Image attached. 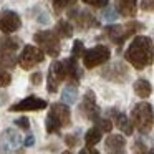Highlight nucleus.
Instances as JSON below:
<instances>
[{"instance_id":"obj_24","label":"nucleus","mask_w":154,"mask_h":154,"mask_svg":"<svg viewBox=\"0 0 154 154\" xmlns=\"http://www.w3.org/2000/svg\"><path fill=\"white\" fill-rule=\"evenodd\" d=\"M73 4H75V0H53V8H55V12H61Z\"/></svg>"},{"instance_id":"obj_11","label":"nucleus","mask_w":154,"mask_h":154,"mask_svg":"<svg viewBox=\"0 0 154 154\" xmlns=\"http://www.w3.org/2000/svg\"><path fill=\"white\" fill-rule=\"evenodd\" d=\"M81 113L91 121H98L100 119V108L96 104V98H94V93L91 90L86 91L83 98V103H81Z\"/></svg>"},{"instance_id":"obj_2","label":"nucleus","mask_w":154,"mask_h":154,"mask_svg":"<svg viewBox=\"0 0 154 154\" xmlns=\"http://www.w3.org/2000/svg\"><path fill=\"white\" fill-rule=\"evenodd\" d=\"M71 123V113L70 108L66 104L61 103H53L50 106V111H48L47 121H45V128H47V133H58L61 128L70 126Z\"/></svg>"},{"instance_id":"obj_36","label":"nucleus","mask_w":154,"mask_h":154,"mask_svg":"<svg viewBox=\"0 0 154 154\" xmlns=\"http://www.w3.org/2000/svg\"><path fill=\"white\" fill-rule=\"evenodd\" d=\"M33 144H35V137L32 136V134H30V136H27V137H25V141H23V146L30 147V146H33Z\"/></svg>"},{"instance_id":"obj_25","label":"nucleus","mask_w":154,"mask_h":154,"mask_svg":"<svg viewBox=\"0 0 154 154\" xmlns=\"http://www.w3.org/2000/svg\"><path fill=\"white\" fill-rule=\"evenodd\" d=\"M18 48V42L15 38H5V42L2 43L0 50H10V51H15Z\"/></svg>"},{"instance_id":"obj_9","label":"nucleus","mask_w":154,"mask_h":154,"mask_svg":"<svg viewBox=\"0 0 154 154\" xmlns=\"http://www.w3.org/2000/svg\"><path fill=\"white\" fill-rule=\"evenodd\" d=\"M68 78V70H66V63L65 61H53L48 70V91L50 93H57L58 91V85L63 80Z\"/></svg>"},{"instance_id":"obj_30","label":"nucleus","mask_w":154,"mask_h":154,"mask_svg":"<svg viewBox=\"0 0 154 154\" xmlns=\"http://www.w3.org/2000/svg\"><path fill=\"white\" fill-rule=\"evenodd\" d=\"M15 124H17L18 128H22V129H28V128H30V121H28V118H25V116L15 119Z\"/></svg>"},{"instance_id":"obj_16","label":"nucleus","mask_w":154,"mask_h":154,"mask_svg":"<svg viewBox=\"0 0 154 154\" xmlns=\"http://www.w3.org/2000/svg\"><path fill=\"white\" fill-rule=\"evenodd\" d=\"M113 114H114V123H116V126L119 128L126 136H131V134H133V128H134L133 121L128 119L126 114L118 113V111H113Z\"/></svg>"},{"instance_id":"obj_21","label":"nucleus","mask_w":154,"mask_h":154,"mask_svg":"<svg viewBox=\"0 0 154 154\" xmlns=\"http://www.w3.org/2000/svg\"><path fill=\"white\" fill-rule=\"evenodd\" d=\"M65 63H66V70H68V78L78 81V78L81 76V73H80V70H78L76 58H75V57H70L68 60H65Z\"/></svg>"},{"instance_id":"obj_15","label":"nucleus","mask_w":154,"mask_h":154,"mask_svg":"<svg viewBox=\"0 0 154 154\" xmlns=\"http://www.w3.org/2000/svg\"><path fill=\"white\" fill-rule=\"evenodd\" d=\"M137 8V0H116V10L124 17H134Z\"/></svg>"},{"instance_id":"obj_34","label":"nucleus","mask_w":154,"mask_h":154,"mask_svg":"<svg viewBox=\"0 0 154 154\" xmlns=\"http://www.w3.org/2000/svg\"><path fill=\"white\" fill-rule=\"evenodd\" d=\"M30 81H32L33 85H40V83H42V73H33V75L30 76Z\"/></svg>"},{"instance_id":"obj_38","label":"nucleus","mask_w":154,"mask_h":154,"mask_svg":"<svg viewBox=\"0 0 154 154\" xmlns=\"http://www.w3.org/2000/svg\"><path fill=\"white\" fill-rule=\"evenodd\" d=\"M61 154H70V152H68V151H65V152H61Z\"/></svg>"},{"instance_id":"obj_22","label":"nucleus","mask_w":154,"mask_h":154,"mask_svg":"<svg viewBox=\"0 0 154 154\" xmlns=\"http://www.w3.org/2000/svg\"><path fill=\"white\" fill-rule=\"evenodd\" d=\"M57 33L61 38H71V35H73V25L68 23L66 20H60L57 23Z\"/></svg>"},{"instance_id":"obj_28","label":"nucleus","mask_w":154,"mask_h":154,"mask_svg":"<svg viewBox=\"0 0 154 154\" xmlns=\"http://www.w3.org/2000/svg\"><path fill=\"white\" fill-rule=\"evenodd\" d=\"M98 128H100L101 131H104V133H109L111 129H113V123H111L109 119H98Z\"/></svg>"},{"instance_id":"obj_3","label":"nucleus","mask_w":154,"mask_h":154,"mask_svg":"<svg viewBox=\"0 0 154 154\" xmlns=\"http://www.w3.org/2000/svg\"><path fill=\"white\" fill-rule=\"evenodd\" d=\"M131 121L143 134L149 133L154 124V111L149 103H137L131 111Z\"/></svg>"},{"instance_id":"obj_5","label":"nucleus","mask_w":154,"mask_h":154,"mask_svg":"<svg viewBox=\"0 0 154 154\" xmlns=\"http://www.w3.org/2000/svg\"><path fill=\"white\" fill-rule=\"evenodd\" d=\"M22 152V136L18 131L5 129L0 136V154H20Z\"/></svg>"},{"instance_id":"obj_13","label":"nucleus","mask_w":154,"mask_h":154,"mask_svg":"<svg viewBox=\"0 0 154 154\" xmlns=\"http://www.w3.org/2000/svg\"><path fill=\"white\" fill-rule=\"evenodd\" d=\"M108 154H124L126 152V139L121 134H109L104 143Z\"/></svg>"},{"instance_id":"obj_14","label":"nucleus","mask_w":154,"mask_h":154,"mask_svg":"<svg viewBox=\"0 0 154 154\" xmlns=\"http://www.w3.org/2000/svg\"><path fill=\"white\" fill-rule=\"evenodd\" d=\"M103 75L108 78V80H113V81H123L124 78L128 76L126 70L123 68L121 63H114V65H111V66L104 68Z\"/></svg>"},{"instance_id":"obj_10","label":"nucleus","mask_w":154,"mask_h":154,"mask_svg":"<svg viewBox=\"0 0 154 154\" xmlns=\"http://www.w3.org/2000/svg\"><path fill=\"white\" fill-rule=\"evenodd\" d=\"M48 106V103L42 98H37V96H28L25 100L18 101V103L12 104L10 106V111L15 113V111H40V109H45Z\"/></svg>"},{"instance_id":"obj_35","label":"nucleus","mask_w":154,"mask_h":154,"mask_svg":"<svg viewBox=\"0 0 154 154\" xmlns=\"http://www.w3.org/2000/svg\"><path fill=\"white\" fill-rule=\"evenodd\" d=\"M78 154H100V152H98L96 149H93V147L86 146V147H85V149H81V151H80V152H78Z\"/></svg>"},{"instance_id":"obj_29","label":"nucleus","mask_w":154,"mask_h":154,"mask_svg":"<svg viewBox=\"0 0 154 154\" xmlns=\"http://www.w3.org/2000/svg\"><path fill=\"white\" fill-rule=\"evenodd\" d=\"M83 2H85V4H88V5H91V7L101 8V7H106L109 0H83Z\"/></svg>"},{"instance_id":"obj_37","label":"nucleus","mask_w":154,"mask_h":154,"mask_svg":"<svg viewBox=\"0 0 154 154\" xmlns=\"http://www.w3.org/2000/svg\"><path fill=\"white\" fill-rule=\"evenodd\" d=\"M147 154H154V149H149V151H147Z\"/></svg>"},{"instance_id":"obj_18","label":"nucleus","mask_w":154,"mask_h":154,"mask_svg":"<svg viewBox=\"0 0 154 154\" xmlns=\"http://www.w3.org/2000/svg\"><path fill=\"white\" fill-rule=\"evenodd\" d=\"M76 96H78V90L75 85H68V86L63 88L61 91V101L65 104H73L76 101Z\"/></svg>"},{"instance_id":"obj_17","label":"nucleus","mask_w":154,"mask_h":154,"mask_svg":"<svg viewBox=\"0 0 154 154\" xmlns=\"http://www.w3.org/2000/svg\"><path fill=\"white\" fill-rule=\"evenodd\" d=\"M134 93L139 98H147L152 93V86H151V83L147 80H143V78H141V80L134 81Z\"/></svg>"},{"instance_id":"obj_23","label":"nucleus","mask_w":154,"mask_h":154,"mask_svg":"<svg viewBox=\"0 0 154 154\" xmlns=\"http://www.w3.org/2000/svg\"><path fill=\"white\" fill-rule=\"evenodd\" d=\"M81 25H91V27H96V20L93 18V15L88 14V12H81V15L78 17Z\"/></svg>"},{"instance_id":"obj_19","label":"nucleus","mask_w":154,"mask_h":154,"mask_svg":"<svg viewBox=\"0 0 154 154\" xmlns=\"http://www.w3.org/2000/svg\"><path fill=\"white\" fill-rule=\"evenodd\" d=\"M101 133H103V131H101L98 126H94V128H91V129H88V131H86V134H85V141H86V146L93 147L94 144L100 143V141H101Z\"/></svg>"},{"instance_id":"obj_27","label":"nucleus","mask_w":154,"mask_h":154,"mask_svg":"<svg viewBox=\"0 0 154 154\" xmlns=\"http://www.w3.org/2000/svg\"><path fill=\"white\" fill-rule=\"evenodd\" d=\"M85 53V47H83V42H80V40H76L73 43V48H71V57H75V58H78V57H81V55Z\"/></svg>"},{"instance_id":"obj_26","label":"nucleus","mask_w":154,"mask_h":154,"mask_svg":"<svg viewBox=\"0 0 154 154\" xmlns=\"http://www.w3.org/2000/svg\"><path fill=\"white\" fill-rule=\"evenodd\" d=\"M10 81H12L10 73L5 70V66H0V86H8Z\"/></svg>"},{"instance_id":"obj_1","label":"nucleus","mask_w":154,"mask_h":154,"mask_svg":"<svg viewBox=\"0 0 154 154\" xmlns=\"http://www.w3.org/2000/svg\"><path fill=\"white\" fill-rule=\"evenodd\" d=\"M152 42L149 37L139 35L136 37L126 50V60L136 70H143L152 63Z\"/></svg>"},{"instance_id":"obj_31","label":"nucleus","mask_w":154,"mask_h":154,"mask_svg":"<svg viewBox=\"0 0 154 154\" xmlns=\"http://www.w3.org/2000/svg\"><path fill=\"white\" fill-rule=\"evenodd\" d=\"M116 12H118V10H114V8H109V10H106V12H104V15H103L104 20H109V22L116 20L118 15H119V14H116Z\"/></svg>"},{"instance_id":"obj_12","label":"nucleus","mask_w":154,"mask_h":154,"mask_svg":"<svg viewBox=\"0 0 154 154\" xmlns=\"http://www.w3.org/2000/svg\"><path fill=\"white\" fill-rule=\"evenodd\" d=\"M20 25H22V20L18 17V14H15V12L7 10L0 15V30L4 33H14L20 28Z\"/></svg>"},{"instance_id":"obj_6","label":"nucleus","mask_w":154,"mask_h":154,"mask_svg":"<svg viewBox=\"0 0 154 154\" xmlns=\"http://www.w3.org/2000/svg\"><path fill=\"white\" fill-rule=\"evenodd\" d=\"M109 57H111L109 48L104 47V45H98V47H93V48H90V50H85L83 65L88 70H91V68L98 66V65L106 63V61L109 60Z\"/></svg>"},{"instance_id":"obj_33","label":"nucleus","mask_w":154,"mask_h":154,"mask_svg":"<svg viewBox=\"0 0 154 154\" xmlns=\"http://www.w3.org/2000/svg\"><path fill=\"white\" fill-rule=\"evenodd\" d=\"M65 143H66L70 147H73V146H76V144H78V137L73 136V134H68V136L65 137Z\"/></svg>"},{"instance_id":"obj_20","label":"nucleus","mask_w":154,"mask_h":154,"mask_svg":"<svg viewBox=\"0 0 154 154\" xmlns=\"http://www.w3.org/2000/svg\"><path fill=\"white\" fill-rule=\"evenodd\" d=\"M0 63L7 68H14L17 63V57H15V51L10 50H0Z\"/></svg>"},{"instance_id":"obj_39","label":"nucleus","mask_w":154,"mask_h":154,"mask_svg":"<svg viewBox=\"0 0 154 154\" xmlns=\"http://www.w3.org/2000/svg\"><path fill=\"white\" fill-rule=\"evenodd\" d=\"M0 66H4V65H2V63H0Z\"/></svg>"},{"instance_id":"obj_7","label":"nucleus","mask_w":154,"mask_h":154,"mask_svg":"<svg viewBox=\"0 0 154 154\" xmlns=\"http://www.w3.org/2000/svg\"><path fill=\"white\" fill-rule=\"evenodd\" d=\"M43 60H45V53L40 48L33 47V45H25L22 53H20V57H18V65H20L23 70H30L35 65L42 63Z\"/></svg>"},{"instance_id":"obj_8","label":"nucleus","mask_w":154,"mask_h":154,"mask_svg":"<svg viewBox=\"0 0 154 154\" xmlns=\"http://www.w3.org/2000/svg\"><path fill=\"white\" fill-rule=\"evenodd\" d=\"M141 27H143V25L136 23V22L128 23V25H109V27H106V33L109 35V38L114 42V43L121 45L128 37H131V35L136 33Z\"/></svg>"},{"instance_id":"obj_4","label":"nucleus","mask_w":154,"mask_h":154,"mask_svg":"<svg viewBox=\"0 0 154 154\" xmlns=\"http://www.w3.org/2000/svg\"><path fill=\"white\" fill-rule=\"evenodd\" d=\"M33 38L43 53L50 55V57H58L60 55V40H58V35L55 32L42 30V32H37Z\"/></svg>"},{"instance_id":"obj_32","label":"nucleus","mask_w":154,"mask_h":154,"mask_svg":"<svg viewBox=\"0 0 154 154\" xmlns=\"http://www.w3.org/2000/svg\"><path fill=\"white\" fill-rule=\"evenodd\" d=\"M141 8L146 12L154 10V0H141Z\"/></svg>"}]
</instances>
